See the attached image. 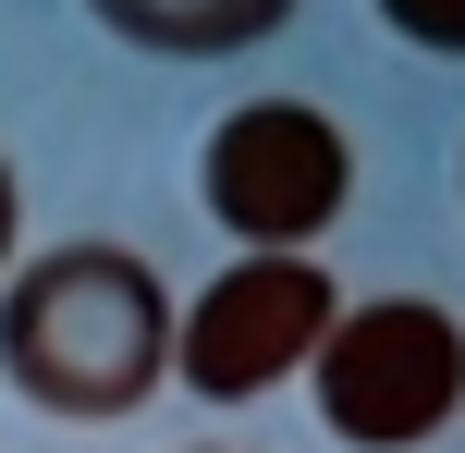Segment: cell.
Segmentation results:
<instances>
[{"label":"cell","instance_id":"6da1fadb","mask_svg":"<svg viewBox=\"0 0 465 453\" xmlns=\"http://www.w3.org/2000/svg\"><path fill=\"white\" fill-rule=\"evenodd\" d=\"M0 368L49 417H135L172 368V294L135 245H49L0 270Z\"/></svg>","mask_w":465,"mask_h":453},{"label":"cell","instance_id":"7a4b0ae2","mask_svg":"<svg viewBox=\"0 0 465 453\" xmlns=\"http://www.w3.org/2000/svg\"><path fill=\"white\" fill-rule=\"evenodd\" d=\"M319 417L355 453H417L453 429L465 405V319L429 294H368V307H331L319 331Z\"/></svg>","mask_w":465,"mask_h":453},{"label":"cell","instance_id":"3957f363","mask_svg":"<svg viewBox=\"0 0 465 453\" xmlns=\"http://www.w3.org/2000/svg\"><path fill=\"white\" fill-rule=\"evenodd\" d=\"M196 184H209L221 233L245 245V258H306V233H331L343 196H355V147H343V123L306 111V98H245L209 135Z\"/></svg>","mask_w":465,"mask_h":453},{"label":"cell","instance_id":"277c9868","mask_svg":"<svg viewBox=\"0 0 465 453\" xmlns=\"http://www.w3.org/2000/svg\"><path fill=\"white\" fill-rule=\"evenodd\" d=\"M331 331V282L306 258H232L184 319H172V380L196 405H257L270 380H294Z\"/></svg>","mask_w":465,"mask_h":453},{"label":"cell","instance_id":"5b68a950","mask_svg":"<svg viewBox=\"0 0 465 453\" xmlns=\"http://www.w3.org/2000/svg\"><path fill=\"white\" fill-rule=\"evenodd\" d=\"M111 37H135V49H160V62H232V49H257V37H282L294 25V0H86Z\"/></svg>","mask_w":465,"mask_h":453},{"label":"cell","instance_id":"8992f818","mask_svg":"<svg viewBox=\"0 0 465 453\" xmlns=\"http://www.w3.org/2000/svg\"><path fill=\"white\" fill-rule=\"evenodd\" d=\"M380 25L417 49H465V0H380Z\"/></svg>","mask_w":465,"mask_h":453},{"label":"cell","instance_id":"52a82bcc","mask_svg":"<svg viewBox=\"0 0 465 453\" xmlns=\"http://www.w3.org/2000/svg\"><path fill=\"white\" fill-rule=\"evenodd\" d=\"M13 209L25 196H13V160H0V270H13Z\"/></svg>","mask_w":465,"mask_h":453}]
</instances>
